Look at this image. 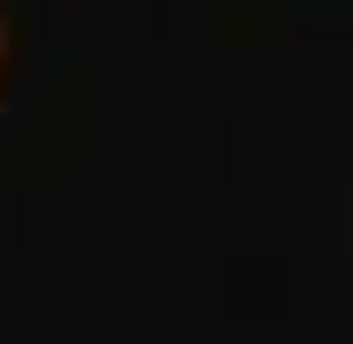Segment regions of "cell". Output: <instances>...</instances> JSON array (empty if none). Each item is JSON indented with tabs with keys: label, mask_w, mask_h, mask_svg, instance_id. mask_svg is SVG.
Segmentation results:
<instances>
[{
	"label": "cell",
	"mask_w": 353,
	"mask_h": 344,
	"mask_svg": "<svg viewBox=\"0 0 353 344\" xmlns=\"http://www.w3.org/2000/svg\"><path fill=\"white\" fill-rule=\"evenodd\" d=\"M0 62H9V27H0Z\"/></svg>",
	"instance_id": "obj_1"
}]
</instances>
